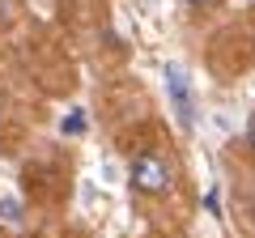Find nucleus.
Instances as JSON below:
<instances>
[{
    "mask_svg": "<svg viewBox=\"0 0 255 238\" xmlns=\"http://www.w3.org/2000/svg\"><path fill=\"white\" fill-rule=\"evenodd\" d=\"M162 90H166V102H170V115L179 123V132H196V123H200V94H196L191 73L170 60L162 68Z\"/></svg>",
    "mask_w": 255,
    "mask_h": 238,
    "instance_id": "f257e3e1",
    "label": "nucleus"
},
{
    "mask_svg": "<svg viewBox=\"0 0 255 238\" xmlns=\"http://www.w3.org/2000/svg\"><path fill=\"white\" fill-rule=\"evenodd\" d=\"M128 183H132V192L136 196H149V200H157V196L170 192V162H166L162 153H153V149H145V153H136L132 162H128Z\"/></svg>",
    "mask_w": 255,
    "mask_h": 238,
    "instance_id": "f03ea898",
    "label": "nucleus"
},
{
    "mask_svg": "<svg viewBox=\"0 0 255 238\" xmlns=\"http://www.w3.org/2000/svg\"><path fill=\"white\" fill-rule=\"evenodd\" d=\"M0 226H9V230H21V226H26V204H21V196L0 192Z\"/></svg>",
    "mask_w": 255,
    "mask_h": 238,
    "instance_id": "7ed1b4c3",
    "label": "nucleus"
},
{
    "mask_svg": "<svg viewBox=\"0 0 255 238\" xmlns=\"http://www.w3.org/2000/svg\"><path fill=\"white\" fill-rule=\"evenodd\" d=\"M60 132H64V136H85V107L68 111V115L60 119Z\"/></svg>",
    "mask_w": 255,
    "mask_h": 238,
    "instance_id": "20e7f679",
    "label": "nucleus"
},
{
    "mask_svg": "<svg viewBox=\"0 0 255 238\" xmlns=\"http://www.w3.org/2000/svg\"><path fill=\"white\" fill-rule=\"evenodd\" d=\"M191 13H213V9H221V0H183Z\"/></svg>",
    "mask_w": 255,
    "mask_h": 238,
    "instance_id": "39448f33",
    "label": "nucleus"
},
{
    "mask_svg": "<svg viewBox=\"0 0 255 238\" xmlns=\"http://www.w3.org/2000/svg\"><path fill=\"white\" fill-rule=\"evenodd\" d=\"M0 21H4V26L13 21V0H0Z\"/></svg>",
    "mask_w": 255,
    "mask_h": 238,
    "instance_id": "423d86ee",
    "label": "nucleus"
},
{
    "mask_svg": "<svg viewBox=\"0 0 255 238\" xmlns=\"http://www.w3.org/2000/svg\"><path fill=\"white\" fill-rule=\"evenodd\" d=\"M0 119H4V107H0Z\"/></svg>",
    "mask_w": 255,
    "mask_h": 238,
    "instance_id": "0eeeda50",
    "label": "nucleus"
}]
</instances>
